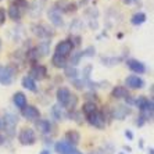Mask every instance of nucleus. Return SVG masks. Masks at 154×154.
<instances>
[{
  "label": "nucleus",
  "instance_id": "14",
  "mask_svg": "<svg viewBox=\"0 0 154 154\" xmlns=\"http://www.w3.org/2000/svg\"><path fill=\"white\" fill-rule=\"evenodd\" d=\"M47 17H49V21L53 24V26H63L64 25V18H63V14H61L60 11L54 7V6L47 11Z\"/></svg>",
  "mask_w": 154,
  "mask_h": 154
},
{
  "label": "nucleus",
  "instance_id": "27",
  "mask_svg": "<svg viewBox=\"0 0 154 154\" xmlns=\"http://www.w3.org/2000/svg\"><path fill=\"white\" fill-rule=\"evenodd\" d=\"M65 76L71 81H75L79 78V71L76 69V67H71V65H67L65 67Z\"/></svg>",
  "mask_w": 154,
  "mask_h": 154
},
{
  "label": "nucleus",
  "instance_id": "22",
  "mask_svg": "<svg viewBox=\"0 0 154 154\" xmlns=\"http://www.w3.org/2000/svg\"><path fill=\"white\" fill-rule=\"evenodd\" d=\"M21 85L25 88L26 90H31V92H38V85H36V82L33 81L31 76H24L21 81Z\"/></svg>",
  "mask_w": 154,
  "mask_h": 154
},
{
  "label": "nucleus",
  "instance_id": "9",
  "mask_svg": "<svg viewBox=\"0 0 154 154\" xmlns=\"http://www.w3.org/2000/svg\"><path fill=\"white\" fill-rule=\"evenodd\" d=\"M54 150L57 151V154H82L75 146H71L65 140L57 142V143L54 144Z\"/></svg>",
  "mask_w": 154,
  "mask_h": 154
},
{
  "label": "nucleus",
  "instance_id": "38",
  "mask_svg": "<svg viewBox=\"0 0 154 154\" xmlns=\"http://www.w3.org/2000/svg\"><path fill=\"white\" fill-rule=\"evenodd\" d=\"M0 131H2V119H0Z\"/></svg>",
  "mask_w": 154,
  "mask_h": 154
},
{
  "label": "nucleus",
  "instance_id": "23",
  "mask_svg": "<svg viewBox=\"0 0 154 154\" xmlns=\"http://www.w3.org/2000/svg\"><path fill=\"white\" fill-rule=\"evenodd\" d=\"M6 14H8V17H10L13 21H20V20H21V17H22L21 10H20L15 4H11L10 7H8V11L6 13Z\"/></svg>",
  "mask_w": 154,
  "mask_h": 154
},
{
  "label": "nucleus",
  "instance_id": "28",
  "mask_svg": "<svg viewBox=\"0 0 154 154\" xmlns=\"http://www.w3.org/2000/svg\"><path fill=\"white\" fill-rule=\"evenodd\" d=\"M97 110V106L96 103H92V101H86L85 104L82 106V112L88 117V115H90L92 112H94Z\"/></svg>",
  "mask_w": 154,
  "mask_h": 154
},
{
  "label": "nucleus",
  "instance_id": "34",
  "mask_svg": "<svg viewBox=\"0 0 154 154\" xmlns=\"http://www.w3.org/2000/svg\"><path fill=\"white\" fill-rule=\"evenodd\" d=\"M122 2L126 4H131V3H133V2H137V0H122Z\"/></svg>",
  "mask_w": 154,
  "mask_h": 154
},
{
  "label": "nucleus",
  "instance_id": "30",
  "mask_svg": "<svg viewBox=\"0 0 154 154\" xmlns=\"http://www.w3.org/2000/svg\"><path fill=\"white\" fill-rule=\"evenodd\" d=\"M85 97H86V99H92V103H96V100H97V96H96V93H94L93 90H92V92H89V93H86Z\"/></svg>",
  "mask_w": 154,
  "mask_h": 154
},
{
  "label": "nucleus",
  "instance_id": "36",
  "mask_svg": "<svg viewBox=\"0 0 154 154\" xmlns=\"http://www.w3.org/2000/svg\"><path fill=\"white\" fill-rule=\"evenodd\" d=\"M124 150H126V151H131V147H129V146H124Z\"/></svg>",
  "mask_w": 154,
  "mask_h": 154
},
{
  "label": "nucleus",
  "instance_id": "6",
  "mask_svg": "<svg viewBox=\"0 0 154 154\" xmlns=\"http://www.w3.org/2000/svg\"><path fill=\"white\" fill-rule=\"evenodd\" d=\"M32 32L35 33L38 38L45 40H50V38L54 36V29L50 28V26L45 25V24H38V25L32 26Z\"/></svg>",
  "mask_w": 154,
  "mask_h": 154
},
{
  "label": "nucleus",
  "instance_id": "25",
  "mask_svg": "<svg viewBox=\"0 0 154 154\" xmlns=\"http://www.w3.org/2000/svg\"><path fill=\"white\" fill-rule=\"evenodd\" d=\"M51 114H53V117L57 119V121H61V119H64L65 117H67V114H65V111H64V108L60 107L58 104H56V106H53V107H51Z\"/></svg>",
  "mask_w": 154,
  "mask_h": 154
},
{
  "label": "nucleus",
  "instance_id": "39",
  "mask_svg": "<svg viewBox=\"0 0 154 154\" xmlns=\"http://www.w3.org/2000/svg\"><path fill=\"white\" fill-rule=\"evenodd\" d=\"M0 47H2V40H0Z\"/></svg>",
  "mask_w": 154,
  "mask_h": 154
},
{
  "label": "nucleus",
  "instance_id": "18",
  "mask_svg": "<svg viewBox=\"0 0 154 154\" xmlns=\"http://www.w3.org/2000/svg\"><path fill=\"white\" fill-rule=\"evenodd\" d=\"M36 49V53H38V57H43V56H47L49 51H50V40H42V42L38 45Z\"/></svg>",
  "mask_w": 154,
  "mask_h": 154
},
{
  "label": "nucleus",
  "instance_id": "5",
  "mask_svg": "<svg viewBox=\"0 0 154 154\" xmlns=\"http://www.w3.org/2000/svg\"><path fill=\"white\" fill-rule=\"evenodd\" d=\"M86 119H88V122H89L90 125L94 126V128H97V129H104L106 128V115H104V112L99 111V110H96L94 112H92L90 115H88Z\"/></svg>",
  "mask_w": 154,
  "mask_h": 154
},
{
  "label": "nucleus",
  "instance_id": "24",
  "mask_svg": "<svg viewBox=\"0 0 154 154\" xmlns=\"http://www.w3.org/2000/svg\"><path fill=\"white\" fill-rule=\"evenodd\" d=\"M51 63L56 68H65L67 65H68V60L64 57H60L57 54H53V57H51Z\"/></svg>",
  "mask_w": 154,
  "mask_h": 154
},
{
  "label": "nucleus",
  "instance_id": "11",
  "mask_svg": "<svg viewBox=\"0 0 154 154\" xmlns=\"http://www.w3.org/2000/svg\"><path fill=\"white\" fill-rule=\"evenodd\" d=\"M54 7L57 8L61 14H71V13H75L78 10V6L69 2V0H58L57 3L54 4Z\"/></svg>",
  "mask_w": 154,
  "mask_h": 154
},
{
  "label": "nucleus",
  "instance_id": "32",
  "mask_svg": "<svg viewBox=\"0 0 154 154\" xmlns=\"http://www.w3.org/2000/svg\"><path fill=\"white\" fill-rule=\"evenodd\" d=\"M125 136L128 137V140H133V133H132V131H129V129L125 131Z\"/></svg>",
  "mask_w": 154,
  "mask_h": 154
},
{
  "label": "nucleus",
  "instance_id": "41",
  "mask_svg": "<svg viewBox=\"0 0 154 154\" xmlns=\"http://www.w3.org/2000/svg\"><path fill=\"white\" fill-rule=\"evenodd\" d=\"M0 2H2V0H0Z\"/></svg>",
  "mask_w": 154,
  "mask_h": 154
},
{
  "label": "nucleus",
  "instance_id": "35",
  "mask_svg": "<svg viewBox=\"0 0 154 154\" xmlns=\"http://www.w3.org/2000/svg\"><path fill=\"white\" fill-rule=\"evenodd\" d=\"M40 154H51V151H49V150H42V151H40Z\"/></svg>",
  "mask_w": 154,
  "mask_h": 154
},
{
  "label": "nucleus",
  "instance_id": "17",
  "mask_svg": "<svg viewBox=\"0 0 154 154\" xmlns=\"http://www.w3.org/2000/svg\"><path fill=\"white\" fill-rule=\"evenodd\" d=\"M13 103L17 108L22 110V108L26 106V96L22 92H17V93L13 94Z\"/></svg>",
  "mask_w": 154,
  "mask_h": 154
},
{
  "label": "nucleus",
  "instance_id": "21",
  "mask_svg": "<svg viewBox=\"0 0 154 154\" xmlns=\"http://www.w3.org/2000/svg\"><path fill=\"white\" fill-rule=\"evenodd\" d=\"M147 20V15L144 14V13H142V11H137V13H135V14L131 17V24L135 26H139L142 25V24H144Z\"/></svg>",
  "mask_w": 154,
  "mask_h": 154
},
{
  "label": "nucleus",
  "instance_id": "19",
  "mask_svg": "<svg viewBox=\"0 0 154 154\" xmlns=\"http://www.w3.org/2000/svg\"><path fill=\"white\" fill-rule=\"evenodd\" d=\"M79 140H81V135L76 131H68L65 133V142L69 143L71 146H76L79 143Z\"/></svg>",
  "mask_w": 154,
  "mask_h": 154
},
{
  "label": "nucleus",
  "instance_id": "4",
  "mask_svg": "<svg viewBox=\"0 0 154 154\" xmlns=\"http://www.w3.org/2000/svg\"><path fill=\"white\" fill-rule=\"evenodd\" d=\"M18 140L22 146H32L36 143V133L32 128H24L18 133Z\"/></svg>",
  "mask_w": 154,
  "mask_h": 154
},
{
  "label": "nucleus",
  "instance_id": "33",
  "mask_svg": "<svg viewBox=\"0 0 154 154\" xmlns=\"http://www.w3.org/2000/svg\"><path fill=\"white\" fill-rule=\"evenodd\" d=\"M3 144H4V136L0 135V146H3Z\"/></svg>",
  "mask_w": 154,
  "mask_h": 154
},
{
  "label": "nucleus",
  "instance_id": "20",
  "mask_svg": "<svg viewBox=\"0 0 154 154\" xmlns=\"http://www.w3.org/2000/svg\"><path fill=\"white\" fill-rule=\"evenodd\" d=\"M111 96L114 99H125L126 96H129V92L125 86H115L111 90Z\"/></svg>",
  "mask_w": 154,
  "mask_h": 154
},
{
  "label": "nucleus",
  "instance_id": "3",
  "mask_svg": "<svg viewBox=\"0 0 154 154\" xmlns=\"http://www.w3.org/2000/svg\"><path fill=\"white\" fill-rule=\"evenodd\" d=\"M74 45L69 39H65V40H61L60 43H57V46H56V50H54V54H57L60 57H64L68 60L69 56L74 53Z\"/></svg>",
  "mask_w": 154,
  "mask_h": 154
},
{
  "label": "nucleus",
  "instance_id": "12",
  "mask_svg": "<svg viewBox=\"0 0 154 154\" xmlns=\"http://www.w3.org/2000/svg\"><path fill=\"white\" fill-rule=\"evenodd\" d=\"M126 63V67H128L131 71L135 74V75H139V74H144L147 71V67L144 65V63L142 61L136 60V58H128L125 61Z\"/></svg>",
  "mask_w": 154,
  "mask_h": 154
},
{
  "label": "nucleus",
  "instance_id": "40",
  "mask_svg": "<svg viewBox=\"0 0 154 154\" xmlns=\"http://www.w3.org/2000/svg\"><path fill=\"white\" fill-rule=\"evenodd\" d=\"M119 154H125V153H119Z\"/></svg>",
  "mask_w": 154,
  "mask_h": 154
},
{
  "label": "nucleus",
  "instance_id": "2",
  "mask_svg": "<svg viewBox=\"0 0 154 154\" xmlns=\"http://www.w3.org/2000/svg\"><path fill=\"white\" fill-rule=\"evenodd\" d=\"M18 124V117L13 112H6L2 118V129H3L6 135L13 137L15 135V126Z\"/></svg>",
  "mask_w": 154,
  "mask_h": 154
},
{
  "label": "nucleus",
  "instance_id": "8",
  "mask_svg": "<svg viewBox=\"0 0 154 154\" xmlns=\"http://www.w3.org/2000/svg\"><path fill=\"white\" fill-rule=\"evenodd\" d=\"M125 88L126 89H132V90H140L143 89L144 85H146V82H144L143 78H140L139 75H135V74H132V75H129L125 78Z\"/></svg>",
  "mask_w": 154,
  "mask_h": 154
},
{
  "label": "nucleus",
  "instance_id": "13",
  "mask_svg": "<svg viewBox=\"0 0 154 154\" xmlns=\"http://www.w3.org/2000/svg\"><path fill=\"white\" fill-rule=\"evenodd\" d=\"M21 114H22V117L25 119H28V121H36V119L40 118V111L35 106H28V104H26L25 107L21 110Z\"/></svg>",
  "mask_w": 154,
  "mask_h": 154
},
{
  "label": "nucleus",
  "instance_id": "10",
  "mask_svg": "<svg viewBox=\"0 0 154 154\" xmlns=\"http://www.w3.org/2000/svg\"><path fill=\"white\" fill-rule=\"evenodd\" d=\"M28 76H31L35 82L36 81H43V79L47 76V68L42 64H35L31 67Z\"/></svg>",
  "mask_w": 154,
  "mask_h": 154
},
{
  "label": "nucleus",
  "instance_id": "7",
  "mask_svg": "<svg viewBox=\"0 0 154 154\" xmlns=\"http://www.w3.org/2000/svg\"><path fill=\"white\" fill-rule=\"evenodd\" d=\"M14 69L8 65H0V85L10 86L14 82Z\"/></svg>",
  "mask_w": 154,
  "mask_h": 154
},
{
  "label": "nucleus",
  "instance_id": "37",
  "mask_svg": "<svg viewBox=\"0 0 154 154\" xmlns=\"http://www.w3.org/2000/svg\"><path fill=\"white\" fill-rule=\"evenodd\" d=\"M149 154H153V147H150V149H149Z\"/></svg>",
  "mask_w": 154,
  "mask_h": 154
},
{
  "label": "nucleus",
  "instance_id": "16",
  "mask_svg": "<svg viewBox=\"0 0 154 154\" xmlns=\"http://www.w3.org/2000/svg\"><path fill=\"white\" fill-rule=\"evenodd\" d=\"M35 128L38 129V132L42 135H49L51 132V124L47 119H36L35 121Z\"/></svg>",
  "mask_w": 154,
  "mask_h": 154
},
{
  "label": "nucleus",
  "instance_id": "29",
  "mask_svg": "<svg viewBox=\"0 0 154 154\" xmlns=\"http://www.w3.org/2000/svg\"><path fill=\"white\" fill-rule=\"evenodd\" d=\"M81 54H82V58L83 57H93L94 54H96V49H94L93 46H89V47H86L85 50L81 51Z\"/></svg>",
  "mask_w": 154,
  "mask_h": 154
},
{
  "label": "nucleus",
  "instance_id": "1",
  "mask_svg": "<svg viewBox=\"0 0 154 154\" xmlns=\"http://www.w3.org/2000/svg\"><path fill=\"white\" fill-rule=\"evenodd\" d=\"M56 99H57V104L60 107L67 108V110H72V111H74V108L78 104V97L74 93H71V90L68 88H64V86H61V88L57 89Z\"/></svg>",
  "mask_w": 154,
  "mask_h": 154
},
{
  "label": "nucleus",
  "instance_id": "15",
  "mask_svg": "<svg viewBox=\"0 0 154 154\" xmlns=\"http://www.w3.org/2000/svg\"><path fill=\"white\" fill-rule=\"evenodd\" d=\"M131 112H132V110H131V107H128V106H115L111 111V117L114 119L122 121V119H125Z\"/></svg>",
  "mask_w": 154,
  "mask_h": 154
},
{
  "label": "nucleus",
  "instance_id": "31",
  "mask_svg": "<svg viewBox=\"0 0 154 154\" xmlns=\"http://www.w3.org/2000/svg\"><path fill=\"white\" fill-rule=\"evenodd\" d=\"M6 17H7L6 11H4L3 8H0V26H2L4 22H6Z\"/></svg>",
  "mask_w": 154,
  "mask_h": 154
},
{
  "label": "nucleus",
  "instance_id": "26",
  "mask_svg": "<svg viewBox=\"0 0 154 154\" xmlns=\"http://www.w3.org/2000/svg\"><path fill=\"white\" fill-rule=\"evenodd\" d=\"M122 61V57H101V64L106 67H114Z\"/></svg>",
  "mask_w": 154,
  "mask_h": 154
}]
</instances>
